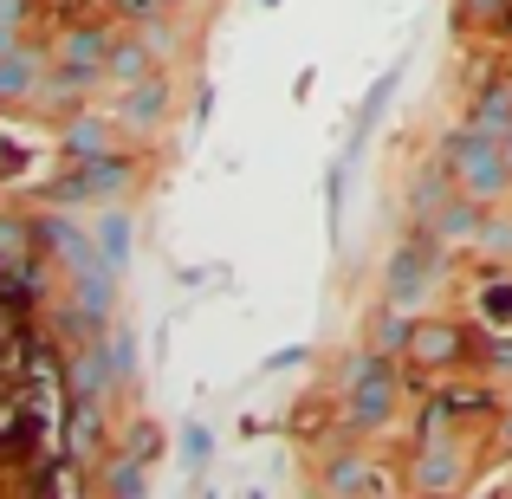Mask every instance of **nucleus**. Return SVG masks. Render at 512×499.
Instances as JSON below:
<instances>
[{"label":"nucleus","mask_w":512,"mask_h":499,"mask_svg":"<svg viewBox=\"0 0 512 499\" xmlns=\"http://www.w3.org/2000/svg\"><path fill=\"white\" fill-rule=\"evenodd\" d=\"M493 143H500V137H487V130H461V137H454V169H461L480 195H493V188L506 182V163H500Z\"/></svg>","instance_id":"1"},{"label":"nucleus","mask_w":512,"mask_h":499,"mask_svg":"<svg viewBox=\"0 0 512 499\" xmlns=\"http://www.w3.org/2000/svg\"><path fill=\"white\" fill-rule=\"evenodd\" d=\"M415 350H428V357H448V350H454V331H422V337H415Z\"/></svg>","instance_id":"6"},{"label":"nucleus","mask_w":512,"mask_h":499,"mask_svg":"<svg viewBox=\"0 0 512 499\" xmlns=\"http://www.w3.org/2000/svg\"><path fill=\"white\" fill-rule=\"evenodd\" d=\"M506 124H512V98H506V91H487V104H480L474 130H487V137H500Z\"/></svg>","instance_id":"4"},{"label":"nucleus","mask_w":512,"mask_h":499,"mask_svg":"<svg viewBox=\"0 0 512 499\" xmlns=\"http://www.w3.org/2000/svg\"><path fill=\"white\" fill-rule=\"evenodd\" d=\"M422 266H428V240L402 247L396 266H389V299H415V279H422Z\"/></svg>","instance_id":"2"},{"label":"nucleus","mask_w":512,"mask_h":499,"mask_svg":"<svg viewBox=\"0 0 512 499\" xmlns=\"http://www.w3.org/2000/svg\"><path fill=\"white\" fill-rule=\"evenodd\" d=\"M389 409V370L383 363H370V370H357V415L370 422V415Z\"/></svg>","instance_id":"3"},{"label":"nucleus","mask_w":512,"mask_h":499,"mask_svg":"<svg viewBox=\"0 0 512 499\" xmlns=\"http://www.w3.org/2000/svg\"><path fill=\"white\" fill-rule=\"evenodd\" d=\"M104 253H111V260H124V221L104 227Z\"/></svg>","instance_id":"7"},{"label":"nucleus","mask_w":512,"mask_h":499,"mask_svg":"<svg viewBox=\"0 0 512 499\" xmlns=\"http://www.w3.org/2000/svg\"><path fill=\"white\" fill-rule=\"evenodd\" d=\"M422 480H428V487H448V480H454V461H448V454H428Z\"/></svg>","instance_id":"5"}]
</instances>
